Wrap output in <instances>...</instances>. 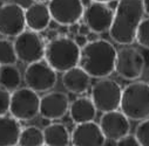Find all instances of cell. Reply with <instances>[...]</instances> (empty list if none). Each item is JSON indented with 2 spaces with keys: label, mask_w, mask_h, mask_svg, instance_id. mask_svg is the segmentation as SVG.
<instances>
[{
  "label": "cell",
  "mask_w": 149,
  "mask_h": 146,
  "mask_svg": "<svg viewBox=\"0 0 149 146\" xmlns=\"http://www.w3.org/2000/svg\"><path fill=\"white\" fill-rule=\"evenodd\" d=\"M15 146H19V145H15Z\"/></svg>",
  "instance_id": "74e56055"
},
{
  "label": "cell",
  "mask_w": 149,
  "mask_h": 146,
  "mask_svg": "<svg viewBox=\"0 0 149 146\" xmlns=\"http://www.w3.org/2000/svg\"><path fill=\"white\" fill-rule=\"evenodd\" d=\"M116 49L109 41L99 39L81 48L79 67L91 77L104 79L115 71Z\"/></svg>",
  "instance_id": "7a4b0ae2"
},
{
  "label": "cell",
  "mask_w": 149,
  "mask_h": 146,
  "mask_svg": "<svg viewBox=\"0 0 149 146\" xmlns=\"http://www.w3.org/2000/svg\"><path fill=\"white\" fill-rule=\"evenodd\" d=\"M122 97V89L120 84L110 79H99L92 88L91 99L93 101L96 110L104 114L118 110L120 107Z\"/></svg>",
  "instance_id": "5b68a950"
},
{
  "label": "cell",
  "mask_w": 149,
  "mask_h": 146,
  "mask_svg": "<svg viewBox=\"0 0 149 146\" xmlns=\"http://www.w3.org/2000/svg\"><path fill=\"white\" fill-rule=\"evenodd\" d=\"M11 95H12L11 91L0 85V116L7 115V112H10Z\"/></svg>",
  "instance_id": "484cf974"
},
{
  "label": "cell",
  "mask_w": 149,
  "mask_h": 146,
  "mask_svg": "<svg viewBox=\"0 0 149 146\" xmlns=\"http://www.w3.org/2000/svg\"><path fill=\"white\" fill-rule=\"evenodd\" d=\"M44 146H47V145H44Z\"/></svg>",
  "instance_id": "8d00e7d4"
},
{
  "label": "cell",
  "mask_w": 149,
  "mask_h": 146,
  "mask_svg": "<svg viewBox=\"0 0 149 146\" xmlns=\"http://www.w3.org/2000/svg\"><path fill=\"white\" fill-rule=\"evenodd\" d=\"M91 32H92V30L89 29V27H88L86 23H80V25H79V32H78V34L87 36Z\"/></svg>",
  "instance_id": "f1b7e54d"
},
{
  "label": "cell",
  "mask_w": 149,
  "mask_h": 146,
  "mask_svg": "<svg viewBox=\"0 0 149 146\" xmlns=\"http://www.w3.org/2000/svg\"><path fill=\"white\" fill-rule=\"evenodd\" d=\"M69 98L61 91H52L40 98V115L47 121H58L69 111Z\"/></svg>",
  "instance_id": "5bb4252c"
},
{
  "label": "cell",
  "mask_w": 149,
  "mask_h": 146,
  "mask_svg": "<svg viewBox=\"0 0 149 146\" xmlns=\"http://www.w3.org/2000/svg\"><path fill=\"white\" fill-rule=\"evenodd\" d=\"M79 22L78 23H73V25H69V26H67L68 27V32H69V34H70V36H75L77 34H78V32H79Z\"/></svg>",
  "instance_id": "f546056e"
},
{
  "label": "cell",
  "mask_w": 149,
  "mask_h": 146,
  "mask_svg": "<svg viewBox=\"0 0 149 146\" xmlns=\"http://www.w3.org/2000/svg\"><path fill=\"white\" fill-rule=\"evenodd\" d=\"M48 10L58 25L69 26L82 19L85 6L82 0H49Z\"/></svg>",
  "instance_id": "8fae6325"
},
{
  "label": "cell",
  "mask_w": 149,
  "mask_h": 146,
  "mask_svg": "<svg viewBox=\"0 0 149 146\" xmlns=\"http://www.w3.org/2000/svg\"><path fill=\"white\" fill-rule=\"evenodd\" d=\"M116 146H141L135 134H127L116 141Z\"/></svg>",
  "instance_id": "4316f807"
},
{
  "label": "cell",
  "mask_w": 149,
  "mask_h": 146,
  "mask_svg": "<svg viewBox=\"0 0 149 146\" xmlns=\"http://www.w3.org/2000/svg\"><path fill=\"white\" fill-rule=\"evenodd\" d=\"M10 114L20 122H28L40 115V97L29 88H19L11 95Z\"/></svg>",
  "instance_id": "8992f818"
},
{
  "label": "cell",
  "mask_w": 149,
  "mask_h": 146,
  "mask_svg": "<svg viewBox=\"0 0 149 146\" xmlns=\"http://www.w3.org/2000/svg\"><path fill=\"white\" fill-rule=\"evenodd\" d=\"M34 3H47V1H49V0H33Z\"/></svg>",
  "instance_id": "d590c367"
},
{
  "label": "cell",
  "mask_w": 149,
  "mask_h": 146,
  "mask_svg": "<svg viewBox=\"0 0 149 146\" xmlns=\"http://www.w3.org/2000/svg\"><path fill=\"white\" fill-rule=\"evenodd\" d=\"M106 140L100 125L94 121L77 124L70 134L73 146H103Z\"/></svg>",
  "instance_id": "9a60e30c"
},
{
  "label": "cell",
  "mask_w": 149,
  "mask_h": 146,
  "mask_svg": "<svg viewBox=\"0 0 149 146\" xmlns=\"http://www.w3.org/2000/svg\"><path fill=\"white\" fill-rule=\"evenodd\" d=\"M92 1H96V3H104V4H109V3H113V1H116V0H92Z\"/></svg>",
  "instance_id": "836d02e7"
},
{
  "label": "cell",
  "mask_w": 149,
  "mask_h": 146,
  "mask_svg": "<svg viewBox=\"0 0 149 146\" xmlns=\"http://www.w3.org/2000/svg\"><path fill=\"white\" fill-rule=\"evenodd\" d=\"M135 137L141 146H149V118L139 123L135 129Z\"/></svg>",
  "instance_id": "d4e9b609"
},
{
  "label": "cell",
  "mask_w": 149,
  "mask_h": 146,
  "mask_svg": "<svg viewBox=\"0 0 149 146\" xmlns=\"http://www.w3.org/2000/svg\"><path fill=\"white\" fill-rule=\"evenodd\" d=\"M21 84V72L14 65H0V85L13 92Z\"/></svg>",
  "instance_id": "44dd1931"
},
{
  "label": "cell",
  "mask_w": 149,
  "mask_h": 146,
  "mask_svg": "<svg viewBox=\"0 0 149 146\" xmlns=\"http://www.w3.org/2000/svg\"><path fill=\"white\" fill-rule=\"evenodd\" d=\"M91 76L79 65L70 68L62 75V84L67 91L74 95L85 94L91 85Z\"/></svg>",
  "instance_id": "e0dca14e"
},
{
  "label": "cell",
  "mask_w": 149,
  "mask_h": 146,
  "mask_svg": "<svg viewBox=\"0 0 149 146\" xmlns=\"http://www.w3.org/2000/svg\"><path fill=\"white\" fill-rule=\"evenodd\" d=\"M26 28L25 8L17 3L0 6V35L17 38Z\"/></svg>",
  "instance_id": "30bf717a"
},
{
  "label": "cell",
  "mask_w": 149,
  "mask_h": 146,
  "mask_svg": "<svg viewBox=\"0 0 149 146\" xmlns=\"http://www.w3.org/2000/svg\"><path fill=\"white\" fill-rule=\"evenodd\" d=\"M99 39H100V36H99V34L95 33V32H91V33L87 35L88 42H93V41H96V40H99Z\"/></svg>",
  "instance_id": "4dcf8cb0"
},
{
  "label": "cell",
  "mask_w": 149,
  "mask_h": 146,
  "mask_svg": "<svg viewBox=\"0 0 149 146\" xmlns=\"http://www.w3.org/2000/svg\"><path fill=\"white\" fill-rule=\"evenodd\" d=\"M142 55H143L146 65H149V49H146V48H144V53H142Z\"/></svg>",
  "instance_id": "d6a6232c"
},
{
  "label": "cell",
  "mask_w": 149,
  "mask_h": 146,
  "mask_svg": "<svg viewBox=\"0 0 149 146\" xmlns=\"http://www.w3.org/2000/svg\"><path fill=\"white\" fill-rule=\"evenodd\" d=\"M121 112L132 121L149 118V83L134 81L122 90Z\"/></svg>",
  "instance_id": "277c9868"
},
{
  "label": "cell",
  "mask_w": 149,
  "mask_h": 146,
  "mask_svg": "<svg viewBox=\"0 0 149 146\" xmlns=\"http://www.w3.org/2000/svg\"><path fill=\"white\" fill-rule=\"evenodd\" d=\"M18 56L14 43L7 39H0V65L15 64Z\"/></svg>",
  "instance_id": "603a6c76"
},
{
  "label": "cell",
  "mask_w": 149,
  "mask_h": 146,
  "mask_svg": "<svg viewBox=\"0 0 149 146\" xmlns=\"http://www.w3.org/2000/svg\"><path fill=\"white\" fill-rule=\"evenodd\" d=\"M81 48L73 38L65 35L55 36L46 45L45 61L56 71L65 72L79 65Z\"/></svg>",
  "instance_id": "3957f363"
},
{
  "label": "cell",
  "mask_w": 149,
  "mask_h": 146,
  "mask_svg": "<svg viewBox=\"0 0 149 146\" xmlns=\"http://www.w3.org/2000/svg\"><path fill=\"white\" fill-rule=\"evenodd\" d=\"M114 10L108 4L92 1L84 11L82 20L92 32L97 34L108 32L113 23Z\"/></svg>",
  "instance_id": "7c38bea8"
},
{
  "label": "cell",
  "mask_w": 149,
  "mask_h": 146,
  "mask_svg": "<svg viewBox=\"0 0 149 146\" xmlns=\"http://www.w3.org/2000/svg\"><path fill=\"white\" fill-rule=\"evenodd\" d=\"M74 41L77 42V45H78L80 48H82L84 46H86V45L88 43L87 36H85V35H80V34H77L75 36H74Z\"/></svg>",
  "instance_id": "83f0119b"
},
{
  "label": "cell",
  "mask_w": 149,
  "mask_h": 146,
  "mask_svg": "<svg viewBox=\"0 0 149 146\" xmlns=\"http://www.w3.org/2000/svg\"><path fill=\"white\" fill-rule=\"evenodd\" d=\"M45 145L47 146H69L70 134L66 125L61 123H52L44 130Z\"/></svg>",
  "instance_id": "ffe728a7"
},
{
  "label": "cell",
  "mask_w": 149,
  "mask_h": 146,
  "mask_svg": "<svg viewBox=\"0 0 149 146\" xmlns=\"http://www.w3.org/2000/svg\"><path fill=\"white\" fill-rule=\"evenodd\" d=\"M24 80L27 88L35 92H47L56 85L58 75L56 71L46 61L41 60L27 64Z\"/></svg>",
  "instance_id": "ba28073f"
},
{
  "label": "cell",
  "mask_w": 149,
  "mask_h": 146,
  "mask_svg": "<svg viewBox=\"0 0 149 146\" xmlns=\"http://www.w3.org/2000/svg\"><path fill=\"white\" fill-rule=\"evenodd\" d=\"M142 4H143L144 14H147L149 17V0H142Z\"/></svg>",
  "instance_id": "1f68e13d"
},
{
  "label": "cell",
  "mask_w": 149,
  "mask_h": 146,
  "mask_svg": "<svg viewBox=\"0 0 149 146\" xmlns=\"http://www.w3.org/2000/svg\"><path fill=\"white\" fill-rule=\"evenodd\" d=\"M111 143H113V140H108V139H107L103 146H116V144H115V145H113V144H111Z\"/></svg>",
  "instance_id": "e575fe53"
},
{
  "label": "cell",
  "mask_w": 149,
  "mask_h": 146,
  "mask_svg": "<svg viewBox=\"0 0 149 146\" xmlns=\"http://www.w3.org/2000/svg\"><path fill=\"white\" fill-rule=\"evenodd\" d=\"M25 19L26 27L36 33L47 29L52 21L48 6L45 3H33L25 8Z\"/></svg>",
  "instance_id": "2e32d148"
},
{
  "label": "cell",
  "mask_w": 149,
  "mask_h": 146,
  "mask_svg": "<svg viewBox=\"0 0 149 146\" xmlns=\"http://www.w3.org/2000/svg\"><path fill=\"white\" fill-rule=\"evenodd\" d=\"M13 43L18 60L26 64H31L45 59L46 43L39 33L31 29H25L17 36Z\"/></svg>",
  "instance_id": "52a82bcc"
},
{
  "label": "cell",
  "mask_w": 149,
  "mask_h": 146,
  "mask_svg": "<svg viewBox=\"0 0 149 146\" xmlns=\"http://www.w3.org/2000/svg\"><path fill=\"white\" fill-rule=\"evenodd\" d=\"M99 125L106 139L113 141H118L122 137L129 134L130 131L129 118L119 110L102 114Z\"/></svg>",
  "instance_id": "4fadbf2b"
},
{
  "label": "cell",
  "mask_w": 149,
  "mask_h": 146,
  "mask_svg": "<svg viewBox=\"0 0 149 146\" xmlns=\"http://www.w3.org/2000/svg\"><path fill=\"white\" fill-rule=\"evenodd\" d=\"M135 41L143 48L149 49V18L143 19L137 28Z\"/></svg>",
  "instance_id": "cb8c5ba5"
},
{
  "label": "cell",
  "mask_w": 149,
  "mask_h": 146,
  "mask_svg": "<svg viewBox=\"0 0 149 146\" xmlns=\"http://www.w3.org/2000/svg\"><path fill=\"white\" fill-rule=\"evenodd\" d=\"M20 121L13 116H0V146H15L21 133Z\"/></svg>",
  "instance_id": "d6986e66"
},
{
  "label": "cell",
  "mask_w": 149,
  "mask_h": 146,
  "mask_svg": "<svg viewBox=\"0 0 149 146\" xmlns=\"http://www.w3.org/2000/svg\"><path fill=\"white\" fill-rule=\"evenodd\" d=\"M146 62L141 52L134 47H122L116 52L115 71L127 81L140 79L144 71Z\"/></svg>",
  "instance_id": "9c48e42d"
},
{
  "label": "cell",
  "mask_w": 149,
  "mask_h": 146,
  "mask_svg": "<svg viewBox=\"0 0 149 146\" xmlns=\"http://www.w3.org/2000/svg\"><path fill=\"white\" fill-rule=\"evenodd\" d=\"M19 146H44V131L38 126H27L21 130L19 137Z\"/></svg>",
  "instance_id": "7402d4cb"
},
{
  "label": "cell",
  "mask_w": 149,
  "mask_h": 146,
  "mask_svg": "<svg viewBox=\"0 0 149 146\" xmlns=\"http://www.w3.org/2000/svg\"><path fill=\"white\" fill-rule=\"evenodd\" d=\"M96 107L93 101L88 97H79L69 105V115L75 124L92 122L96 117Z\"/></svg>",
  "instance_id": "ac0fdd59"
},
{
  "label": "cell",
  "mask_w": 149,
  "mask_h": 146,
  "mask_svg": "<svg viewBox=\"0 0 149 146\" xmlns=\"http://www.w3.org/2000/svg\"><path fill=\"white\" fill-rule=\"evenodd\" d=\"M142 0H118L114 10L113 23L110 26V38L116 43L129 46L135 41L136 32L144 19Z\"/></svg>",
  "instance_id": "6da1fadb"
}]
</instances>
